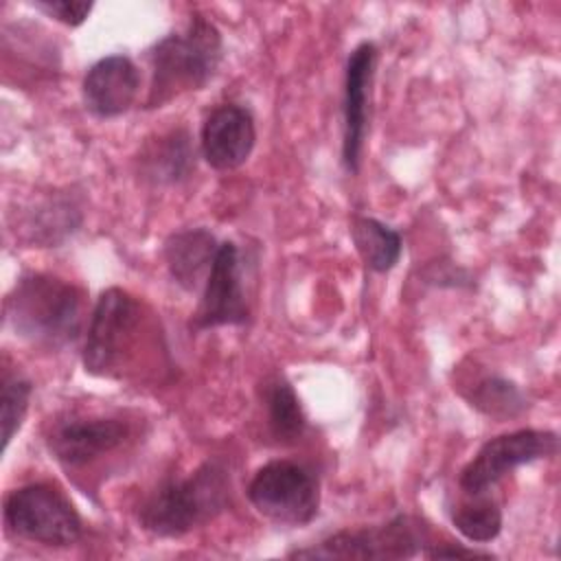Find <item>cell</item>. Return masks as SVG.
Segmentation results:
<instances>
[{"label":"cell","instance_id":"obj_4","mask_svg":"<svg viewBox=\"0 0 561 561\" xmlns=\"http://www.w3.org/2000/svg\"><path fill=\"white\" fill-rule=\"evenodd\" d=\"M2 519L7 533L50 548L72 546L83 522L61 489L48 482H31L4 497Z\"/></svg>","mask_w":561,"mask_h":561},{"label":"cell","instance_id":"obj_17","mask_svg":"<svg viewBox=\"0 0 561 561\" xmlns=\"http://www.w3.org/2000/svg\"><path fill=\"white\" fill-rule=\"evenodd\" d=\"M263 405L267 414L270 434L278 443L289 445L302 436L307 427V416L302 412V405L294 386L283 375H272L270 379H265Z\"/></svg>","mask_w":561,"mask_h":561},{"label":"cell","instance_id":"obj_14","mask_svg":"<svg viewBox=\"0 0 561 561\" xmlns=\"http://www.w3.org/2000/svg\"><path fill=\"white\" fill-rule=\"evenodd\" d=\"M219 243L206 228H188L173 232L162 248L171 278L186 291H195L206 283Z\"/></svg>","mask_w":561,"mask_h":561},{"label":"cell","instance_id":"obj_19","mask_svg":"<svg viewBox=\"0 0 561 561\" xmlns=\"http://www.w3.org/2000/svg\"><path fill=\"white\" fill-rule=\"evenodd\" d=\"M465 399L480 414L500 423L522 416L530 405L524 390L515 381L500 375H486L478 379L465 392Z\"/></svg>","mask_w":561,"mask_h":561},{"label":"cell","instance_id":"obj_12","mask_svg":"<svg viewBox=\"0 0 561 561\" xmlns=\"http://www.w3.org/2000/svg\"><path fill=\"white\" fill-rule=\"evenodd\" d=\"M254 142V118L250 110L239 103H224L215 107L202 125V158L217 171H232L241 167L250 158Z\"/></svg>","mask_w":561,"mask_h":561},{"label":"cell","instance_id":"obj_9","mask_svg":"<svg viewBox=\"0 0 561 561\" xmlns=\"http://www.w3.org/2000/svg\"><path fill=\"white\" fill-rule=\"evenodd\" d=\"M131 436L121 416H70L57 421L48 434V449L66 469H81L116 451Z\"/></svg>","mask_w":561,"mask_h":561},{"label":"cell","instance_id":"obj_2","mask_svg":"<svg viewBox=\"0 0 561 561\" xmlns=\"http://www.w3.org/2000/svg\"><path fill=\"white\" fill-rule=\"evenodd\" d=\"M230 471L224 460L208 458L186 478H167L138 508L140 526L156 537H182L226 511Z\"/></svg>","mask_w":561,"mask_h":561},{"label":"cell","instance_id":"obj_6","mask_svg":"<svg viewBox=\"0 0 561 561\" xmlns=\"http://www.w3.org/2000/svg\"><path fill=\"white\" fill-rule=\"evenodd\" d=\"M252 506L274 524L305 526L320 508V486L313 471L294 460H272L256 469L248 484Z\"/></svg>","mask_w":561,"mask_h":561},{"label":"cell","instance_id":"obj_7","mask_svg":"<svg viewBox=\"0 0 561 561\" xmlns=\"http://www.w3.org/2000/svg\"><path fill=\"white\" fill-rule=\"evenodd\" d=\"M423 526L397 515L381 526H366L355 530H340L313 543L289 552L291 559H412L423 548Z\"/></svg>","mask_w":561,"mask_h":561},{"label":"cell","instance_id":"obj_1","mask_svg":"<svg viewBox=\"0 0 561 561\" xmlns=\"http://www.w3.org/2000/svg\"><path fill=\"white\" fill-rule=\"evenodd\" d=\"M11 331L33 346L59 351L77 342L83 327V291L53 274L20 276L4 300Z\"/></svg>","mask_w":561,"mask_h":561},{"label":"cell","instance_id":"obj_10","mask_svg":"<svg viewBox=\"0 0 561 561\" xmlns=\"http://www.w3.org/2000/svg\"><path fill=\"white\" fill-rule=\"evenodd\" d=\"M248 318L250 307L241 285L239 250L232 241H224L215 254L191 327L195 331H206L224 324H245Z\"/></svg>","mask_w":561,"mask_h":561},{"label":"cell","instance_id":"obj_20","mask_svg":"<svg viewBox=\"0 0 561 561\" xmlns=\"http://www.w3.org/2000/svg\"><path fill=\"white\" fill-rule=\"evenodd\" d=\"M451 522L465 539L486 543L502 530V508L486 493H465V497L451 506Z\"/></svg>","mask_w":561,"mask_h":561},{"label":"cell","instance_id":"obj_8","mask_svg":"<svg viewBox=\"0 0 561 561\" xmlns=\"http://www.w3.org/2000/svg\"><path fill=\"white\" fill-rule=\"evenodd\" d=\"M559 451V436L550 430H515L486 440L462 467L458 486L462 493H486L506 473Z\"/></svg>","mask_w":561,"mask_h":561},{"label":"cell","instance_id":"obj_3","mask_svg":"<svg viewBox=\"0 0 561 561\" xmlns=\"http://www.w3.org/2000/svg\"><path fill=\"white\" fill-rule=\"evenodd\" d=\"M224 57L219 28L204 15H191L188 24L164 35L149 50L151 85L145 107H162L171 99L202 90L217 72Z\"/></svg>","mask_w":561,"mask_h":561},{"label":"cell","instance_id":"obj_24","mask_svg":"<svg viewBox=\"0 0 561 561\" xmlns=\"http://www.w3.org/2000/svg\"><path fill=\"white\" fill-rule=\"evenodd\" d=\"M423 557H427V559H491L493 554L480 552V550H473V548L454 546V543H438V546L425 548Z\"/></svg>","mask_w":561,"mask_h":561},{"label":"cell","instance_id":"obj_5","mask_svg":"<svg viewBox=\"0 0 561 561\" xmlns=\"http://www.w3.org/2000/svg\"><path fill=\"white\" fill-rule=\"evenodd\" d=\"M142 320L140 302L121 287L105 289L90 316L85 344H83V368L96 377H112L121 370L125 355L131 353V344L138 337Z\"/></svg>","mask_w":561,"mask_h":561},{"label":"cell","instance_id":"obj_15","mask_svg":"<svg viewBox=\"0 0 561 561\" xmlns=\"http://www.w3.org/2000/svg\"><path fill=\"white\" fill-rule=\"evenodd\" d=\"M81 219V208L72 195L53 193L24 210L20 234L31 245L55 248L79 230Z\"/></svg>","mask_w":561,"mask_h":561},{"label":"cell","instance_id":"obj_11","mask_svg":"<svg viewBox=\"0 0 561 561\" xmlns=\"http://www.w3.org/2000/svg\"><path fill=\"white\" fill-rule=\"evenodd\" d=\"M375 61H377V48L373 42L357 44L346 59L344 99H342V116H344L342 164L351 175L359 171V162H362V149H364L366 125H368V94H370Z\"/></svg>","mask_w":561,"mask_h":561},{"label":"cell","instance_id":"obj_23","mask_svg":"<svg viewBox=\"0 0 561 561\" xmlns=\"http://www.w3.org/2000/svg\"><path fill=\"white\" fill-rule=\"evenodd\" d=\"M423 280L430 285H438V287H471L473 285L471 274L451 261L430 263L423 270Z\"/></svg>","mask_w":561,"mask_h":561},{"label":"cell","instance_id":"obj_13","mask_svg":"<svg viewBox=\"0 0 561 561\" xmlns=\"http://www.w3.org/2000/svg\"><path fill=\"white\" fill-rule=\"evenodd\" d=\"M140 90V72L125 55H107L94 61L81 83L85 110L96 118L125 114Z\"/></svg>","mask_w":561,"mask_h":561},{"label":"cell","instance_id":"obj_16","mask_svg":"<svg viewBox=\"0 0 561 561\" xmlns=\"http://www.w3.org/2000/svg\"><path fill=\"white\" fill-rule=\"evenodd\" d=\"M195 169V147L186 129H171L147 140L138 153V173L151 184H178Z\"/></svg>","mask_w":561,"mask_h":561},{"label":"cell","instance_id":"obj_18","mask_svg":"<svg viewBox=\"0 0 561 561\" xmlns=\"http://www.w3.org/2000/svg\"><path fill=\"white\" fill-rule=\"evenodd\" d=\"M351 239L366 267L377 274L390 272L403 252L401 234L373 217H355L351 224Z\"/></svg>","mask_w":561,"mask_h":561},{"label":"cell","instance_id":"obj_21","mask_svg":"<svg viewBox=\"0 0 561 561\" xmlns=\"http://www.w3.org/2000/svg\"><path fill=\"white\" fill-rule=\"evenodd\" d=\"M33 383L22 373L2 370L0 383V425H2V451H7L11 438L24 423L28 401H31Z\"/></svg>","mask_w":561,"mask_h":561},{"label":"cell","instance_id":"obj_22","mask_svg":"<svg viewBox=\"0 0 561 561\" xmlns=\"http://www.w3.org/2000/svg\"><path fill=\"white\" fill-rule=\"evenodd\" d=\"M33 7L66 26H81L94 4L85 0H37Z\"/></svg>","mask_w":561,"mask_h":561}]
</instances>
